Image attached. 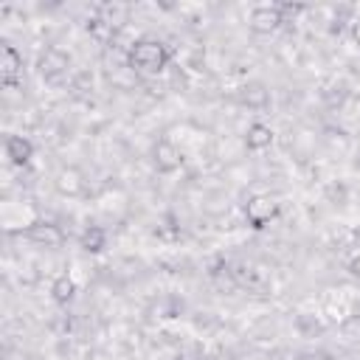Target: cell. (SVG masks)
I'll list each match as a JSON object with an SVG mask.
<instances>
[{"label":"cell","instance_id":"obj_1","mask_svg":"<svg viewBox=\"0 0 360 360\" xmlns=\"http://www.w3.org/2000/svg\"><path fill=\"white\" fill-rule=\"evenodd\" d=\"M172 62V48L155 37H138L132 51L127 53V68L141 76H158Z\"/></svg>","mask_w":360,"mask_h":360},{"label":"cell","instance_id":"obj_2","mask_svg":"<svg viewBox=\"0 0 360 360\" xmlns=\"http://www.w3.org/2000/svg\"><path fill=\"white\" fill-rule=\"evenodd\" d=\"M278 214H281V202L270 194H253L245 202V219L250 222V228H267Z\"/></svg>","mask_w":360,"mask_h":360},{"label":"cell","instance_id":"obj_3","mask_svg":"<svg viewBox=\"0 0 360 360\" xmlns=\"http://www.w3.org/2000/svg\"><path fill=\"white\" fill-rule=\"evenodd\" d=\"M0 82L6 90H14L22 84V53L11 45L3 42V53H0Z\"/></svg>","mask_w":360,"mask_h":360},{"label":"cell","instance_id":"obj_4","mask_svg":"<svg viewBox=\"0 0 360 360\" xmlns=\"http://www.w3.org/2000/svg\"><path fill=\"white\" fill-rule=\"evenodd\" d=\"M37 70H39L42 79L56 82V79H62V76L70 70V56H68L62 48L51 45V48H45V51L39 53V59H37Z\"/></svg>","mask_w":360,"mask_h":360},{"label":"cell","instance_id":"obj_5","mask_svg":"<svg viewBox=\"0 0 360 360\" xmlns=\"http://www.w3.org/2000/svg\"><path fill=\"white\" fill-rule=\"evenodd\" d=\"M183 149L174 143V141H169V138H160V141H155V146H152V163H155V169L160 172V174H172V172H177L180 166H183Z\"/></svg>","mask_w":360,"mask_h":360},{"label":"cell","instance_id":"obj_6","mask_svg":"<svg viewBox=\"0 0 360 360\" xmlns=\"http://www.w3.org/2000/svg\"><path fill=\"white\" fill-rule=\"evenodd\" d=\"M284 22H287V20H284L278 3H273V6H256V8L250 11V17H248V28H250L253 34H273V31H278Z\"/></svg>","mask_w":360,"mask_h":360},{"label":"cell","instance_id":"obj_7","mask_svg":"<svg viewBox=\"0 0 360 360\" xmlns=\"http://www.w3.org/2000/svg\"><path fill=\"white\" fill-rule=\"evenodd\" d=\"M25 239L34 245H42V248H59L65 242V231L51 219H37L25 228Z\"/></svg>","mask_w":360,"mask_h":360},{"label":"cell","instance_id":"obj_8","mask_svg":"<svg viewBox=\"0 0 360 360\" xmlns=\"http://www.w3.org/2000/svg\"><path fill=\"white\" fill-rule=\"evenodd\" d=\"M236 101L248 110H264L270 104V87L264 82H245L236 90Z\"/></svg>","mask_w":360,"mask_h":360},{"label":"cell","instance_id":"obj_9","mask_svg":"<svg viewBox=\"0 0 360 360\" xmlns=\"http://www.w3.org/2000/svg\"><path fill=\"white\" fill-rule=\"evenodd\" d=\"M6 158H8L11 166H20V169L28 166L31 158H34V143H31V138H25V135H20V132L6 135Z\"/></svg>","mask_w":360,"mask_h":360},{"label":"cell","instance_id":"obj_10","mask_svg":"<svg viewBox=\"0 0 360 360\" xmlns=\"http://www.w3.org/2000/svg\"><path fill=\"white\" fill-rule=\"evenodd\" d=\"M53 186H56V191L65 194V197H79V194L87 191V180H84V174H82L76 166H65V169H59Z\"/></svg>","mask_w":360,"mask_h":360},{"label":"cell","instance_id":"obj_11","mask_svg":"<svg viewBox=\"0 0 360 360\" xmlns=\"http://www.w3.org/2000/svg\"><path fill=\"white\" fill-rule=\"evenodd\" d=\"M129 11H132V8H129L127 3H98V6H96V17L104 20L112 31H118V28L127 25Z\"/></svg>","mask_w":360,"mask_h":360},{"label":"cell","instance_id":"obj_12","mask_svg":"<svg viewBox=\"0 0 360 360\" xmlns=\"http://www.w3.org/2000/svg\"><path fill=\"white\" fill-rule=\"evenodd\" d=\"M245 146H248L250 152H264V149H270V146H273V129H270L267 124H262V121L250 124V127L245 129Z\"/></svg>","mask_w":360,"mask_h":360},{"label":"cell","instance_id":"obj_13","mask_svg":"<svg viewBox=\"0 0 360 360\" xmlns=\"http://www.w3.org/2000/svg\"><path fill=\"white\" fill-rule=\"evenodd\" d=\"M79 245L87 250V253H101L107 248V231L101 225H87L79 236Z\"/></svg>","mask_w":360,"mask_h":360},{"label":"cell","instance_id":"obj_14","mask_svg":"<svg viewBox=\"0 0 360 360\" xmlns=\"http://www.w3.org/2000/svg\"><path fill=\"white\" fill-rule=\"evenodd\" d=\"M51 298H53L56 304H70V301L76 298V281H73L68 273L56 276V278L51 281Z\"/></svg>","mask_w":360,"mask_h":360},{"label":"cell","instance_id":"obj_15","mask_svg":"<svg viewBox=\"0 0 360 360\" xmlns=\"http://www.w3.org/2000/svg\"><path fill=\"white\" fill-rule=\"evenodd\" d=\"M346 96H349V90H346V84H343V82H329V84H323V90H321V98H323L329 107L343 104V101H346Z\"/></svg>","mask_w":360,"mask_h":360},{"label":"cell","instance_id":"obj_16","mask_svg":"<svg viewBox=\"0 0 360 360\" xmlns=\"http://www.w3.org/2000/svg\"><path fill=\"white\" fill-rule=\"evenodd\" d=\"M352 39H354V45L360 48V20L352 22Z\"/></svg>","mask_w":360,"mask_h":360},{"label":"cell","instance_id":"obj_17","mask_svg":"<svg viewBox=\"0 0 360 360\" xmlns=\"http://www.w3.org/2000/svg\"><path fill=\"white\" fill-rule=\"evenodd\" d=\"M298 360H326V357L323 354H301Z\"/></svg>","mask_w":360,"mask_h":360},{"label":"cell","instance_id":"obj_18","mask_svg":"<svg viewBox=\"0 0 360 360\" xmlns=\"http://www.w3.org/2000/svg\"><path fill=\"white\" fill-rule=\"evenodd\" d=\"M352 270H354V276H360V259L352 262Z\"/></svg>","mask_w":360,"mask_h":360},{"label":"cell","instance_id":"obj_19","mask_svg":"<svg viewBox=\"0 0 360 360\" xmlns=\"http://www.w3.org/2000/svg\"><path fill=\"white\" fill-rule=\"evenodd\" d=\"M357 169H360V158H357Z\"/></svg>","mask_w":360,"mask_h":360}]
</instances>
